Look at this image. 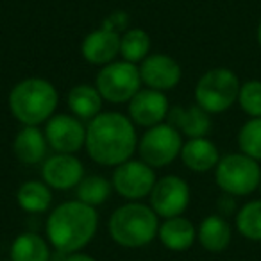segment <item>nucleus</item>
Instances as JSON below:
<instances>
[{
    "mask_svg": "<svg viewBox=\"0 0 261 261\" xmlns=\"http://www.w3.org/2000/svg\"><path fill=\"white\" fill-rule=\"evenodd\" d=\"M77 200L88 204L91 207H98L111 197L113 185L109 179H106L104 175L91 174L84 175L83 181L77 185Z\"/></svg>",
    "mask_w": 261,
    "mask_h": 261,
    "instance_id": "nucleus-25",
    "label": "nucleus"
},
{
    "mask_svg": "<svg viewBox=\"0 0 261 261\" xmlns=\"http://www.w3.org/2000/svg\"><path fill=\"white\" fill-rule=\"evenodd\" d=\"M59 93L56 86L41 77H27L11 88L8 106L11 115L22 125L40 127L56 115Z\"/></svg>",
    "mask_w": 261,
    "mask_h": 261,
    "instance_id": "nucleus-3",
    "label": "nucleus"
},
{
    "mask_svg": "<svg viewBox=\"0 0 261 261\" xmlns=\"http://www.w3.org/2000/svg\"><path fill=\"white\" fill-rule=\"evenodd\" d=\"M156 181L158 177L154 174V168L145 161L133 160V158L115 167L111 177L113 190L129 202H136L143 197H149Z\"/></svg>",
    "mask_w": 261,
    "mask_h": 261,
    "instance_id": "nucleus-9",
    "label": "nucleus"
},
{
    "mask_svg": "<svg viewBox=\"0 0 261 261\" xmlns=\"http://www.w3.org/2000/svg\"><path fill=\"white\" fill-rule=\"evenodd\" d=\"M182 143L181 133L172 123L163 122L143 130L136 152L152 168H165L181 156Z\"/></svg>",
    "mask_w": 261,
    "mask_h": 261,
    "instance_id": "nucleus-8",
    "label": "nucleus"
},
{
    "mask_svg": "<svg viewBox=\"0 0 261 261\" xmlns=\"http://www.w3.org/2000/svg\"><path fill=\"white\" fill-rule=\"evenodd\" d=\"M98 229L97 207H91L81 200H66L48 213L45 232L50 247L61 254L81 252Z\"/></svg>",
    "mask_w": 261,
    "mask_h": 261,
    "instance_id": "nucleus-2",
    "label": "nucleus"
},
{
    "mask_svg": "<svg viewBox=\"0 0 261 261\" xmlns=\"http://www.w3.org/2000/svg\"><path fill=\"white\" fill-rule=\"evenodd\" d=\"M50 243L38 232L25 231L18 234L9 249V261H50Z\"/></svg>",
    "mask_w": 261,
    "mask_h": 261,
    "instance_id": "nucleus-22",
    "label": "nucleus"
},
{
    "mask_svg": "<svg viewBox=\"0 0 261 261\" xmlns=\"http://www.w3.org/2000/svg\"><path fill=\"white\" fill-rule=\"evenodd\" d=\"M234 225L240 236L250 242H261V199L249 200L238 207Z\"/></svg>",
    "mask_w": 261,
    "mask_h": 261,
    "instance_id": "nucleus-26",
    "label": "nucleus"
},
{
    "mask_svg": "<svg viewBox=\"0 0 261 261\" xmlns=\"http://www.w3.org/2000/svg\"><path fill=\"white\" fill-rule=\"evenodd\" d=\"M243 113L249 118H259L261 116V81L250 79L242 83L238 93V102Z\"/></svg>",
    "mask_w": 261,
    "mask_h": 261,
    "instance_id": "nucleus-28",
    "label": "nucleus"
},
{
    "mask_svg": "<svg viewBox=\"0 0 261 261\" xmlns=\"http://www.w3.org/2000/svg\"><path fill=\"white\" fill-rule=\"evenodd\" d=\"M170 113V102L163 91L142 88L135 97L127 102V116L133 123L143 129H149L158 123H163Z\"/></svg>",
    "mask_w": 261,
    "mask_h": 261,
    "instance_id": "nucleus-13",
    "label": "nucleus"
},
{
    "mask_svg": "<svg viewBox=\"0 0 261 261\" xmlns=\"http://www.w3.org/2000/svg\"><path fill=\"white\" fill-rule=\"evenodd\" d=\"M213 172L215 182L222 190V193L232 197H247L259 190V161L245 156L243 152H231L222 156Z\"/></svg>",
    "mask_w": 261,
    "mask_h": 261,
    "instance_id": "nucleus-6",
    "label": "nucleus"
},
{
    "mask_svg": "<svg viewBox=\"0 0 261 261\" xmlns=\"http://www.w3.org/2000/svg\"><path fill=\"white\" fill-rule=\"evenodd\" d=\"M43 130L48 147L54 152L75 154L86 143V125L83 120L73 115L59 113V115L50 116Z\"/></svg>",
    "mask_w": 261,
    "mask_h": 261,
    "instance_id": "nucleus-11",
    "label": "nucleus"
},
{
    "mask_svg": "<svg viewBox=\"0 0 261 261\" xmlns=\"http://www.w3.org/2000/svg\"><path fill=\"white\" fill-rule=\"evenodd\" d=\"M192 192L188 182L179 175H163L156 181L149 195V206L160 218H172L185 215L188 210Z\"/></svg>",
    "mask_w": 261,
    "mask_h": 261,
    "instance_id": "nucleus-10",
    "label": "nucleus"
},
{
    "mask_svg": "<svg viewBox=\"0 0 261 261\" xmlns=\"http://www.w3.org/2000/svg\"><path fill=\"white\" fill-rule=\"evenodd\" d=\"M150 36L147 31L133 27L120 34V58L123 61L140 65L150 54Z\"/></svg>",
    "mask_w": 261,
    "mask_h": 261,
    "instance_id": "nucleus-24",
    "label": "nucleus"
},
{
    "mask_svg": "<svg viewBox=\"0 0 261 261\" xmlns=\"http://www.w3.org/2000/svg\"><path fill=\"white\" fill-rule=\"evenodd\" d=\"M181 161L190 172L195 174H206L215 170V167L220 161V152L215 142H211L207 136L204 138H188L182 143Z\"/></svg>",
    "mask_w": 261,
    "mask_h": 261,
    "instance_id": "nucleus-17",
    "label": "nucleus"
},
{
    "mask_svg": "<svg viewBox=\"0 0 261 261\" xmlns=\"http://www.w3.org/2000/svg\"><path fill=\"white\" fill-rule=\"evenodd\" d=\"M256 38H257V45L261 47V18L257 22V29H256Z\"/></svg>",
    "mask_w": 261,
    "mask_h": 261,
    "instance_id": "nucleus-32",
    "label": "nucleus"
},
{
    "mask_svg": "<svg viewBox=\"0 0 261 261\" xmlns=\"http://www.w3.org/2000/svg\"><path fill=\"white\" fill-rule=\"evenodd\" d=\"M84 177V165L75 154L54 152L41 163V181L56 192L77 188Z\"/></svg>",
    "mask_w": 261,
    "mask_h": 261,
    "instance_id": "nucleus-12",
    "label": "nucleus"
},
{
    "mask_svg": "<svg viewBox=\"0 0 261 261\" xmlns=\"http://www.w3.org/2000/svg\"><path fill=\"white\" fill-rule=\"evenodd\" d=\"M197 240L207 252H224L232 242V227L222 215H207L197 227Z\"/></svg>",
    "mask_w": 261,
    "mask_h": 261,
    "instance_id": "nucleus-20",
    "label": "nucleus"
},
{
    "mask_svg": "<svg viewBox=\"0 0 261 261\" xmlns=\"http://www.w3.org/2000/svg\"><path fill=\"white\" fill-rule=\"evenodd\" d=\"M234 199H236V197L224 193V195L218 199V215H222V217H225V218H227L229 215H236L238 207H236V200Z\"/></svg>",
    "mask_w": 261,
    "mask_h": 261,
    "instance_id": "nucleus-30",
    "label": "nucleus"
},
{
    "mask_svg": "<svg viewBox=\"0 0 261 261\" xmlns=\"http://www.w3.org/2000/svg\"><path fill=\"white\" fill-rule=\"evenodd\" d=\"M81 56L84 58V61L100 68L116 61V58L120 56V34L104 27L91 31L81 43Z\"/></svg>",
    "mask_w": 261,
    "mask_h": 261,
    "instance_id": "nucleus-15",
    "label": "nucleus"
},
{
    "mask_svg": "<svg viewBox=\"0 0 261 261\" xmlns=\"http://www.w3.org/2000/svg\"><path fill=\"white\" fill-rule=\"evenodd\" d=\"M63 261H97L93 256H90V254L86 252H73V254H65V259Z\"/></svg>",
    "mask_w": 261,
    "mask_h": 261,
    "instance_id": "nucleus-31",
    "label": "nucleus"
},
{
    "mask_svg": "<svg viewBox=\"0 0 261 261\" xmlns=\"http://www.w3.org/2000/svg\"><path fill=\"white\" fill-rule=\"evenodd\" d=\"M98 93L106 102L111 104H127L142 90V77L138 65L123 59L102 66L95 79Z\"/></svg>",
    "mask_w": 261,
    "mask_h": 261,
    "instance_id": "nucleus-7",
    "label": "nucleus"
},
{
    "mask_svg": "<svg viewBox=\"0 0 261 261\" xmlns=\"http://www.w3.org/2000/svg\"><path fill=\"white\" fill-rule=\"evenodd\" d=\"M102 27L113 33H125L129 29V15L125 11H113L111 15H108L102 22Z\"/></svg>",
    "mask_w": 261,
    "mask_h": 261,
    "instance_id": "nucleus-29",
    "label": "nucleus"
},
{
    "mask_svg": "<svg viewBox=\"0 0 261 261\" xmlns=\"http://www.w3.org/2000/svg\"><path fill=\"white\" fill-rule=\"evenodd\" d=\"M240 86L242 83L231 68L217 66L199 77L193 90V98L195 104L200 106L204 111L210 115H218L231 109L238 102Z\"/></svg>",
    "mask_w": 261,
    "mask_h": 261,
    "instance_id": "nucleus-5",
    "label": "nucleus"
},
{
    "mask_svg": "<svg viewBox=\"0 0 261 261\" xmlns=\"http://www.w3.org/2000/svg\"><path fill=\"white\" fill-rule=\"evenodd\" d=\"M240 152L261 163V116L249 118L238 130L236 136Z\"/></svg>",
    "mask_w": 261,
    "mask_h": 261,
    "instance_id": "nucleus-27",
    "label": "nucleus"
},
{
    "mask_svg": "<svg viewBox=\"0 0 261 261\" xmlns=\"http://www.w3.org/2000/svg\"><path fill=\"white\" fill-rule=\"evenodd\" d=\"M259 193H261V182H259Z\"/></svg>",
    "mask_w": 261,
    "mask_h": 261,
    "instance_id": "nucleus-33",
    "label": "nucleus"
},
{
    "mask_svg": "<svg viewBox=\"0 0 261 261\" xmlns=\"http://www.w3.org/2000/svg\"><path fill=\"white\" fill-rule=\"evenodd\" d=\"M48 142L45 136V130L34 125H22V129L16 133L13 140V152L16 160L22 165H41L47 160L48 152Z\"/></svg>",
    "mask_w": 261,
    "mask_h": 261,
    "instance_id": "nucleus-16",
    "label": "nucleus"
},
{
    "mask_svg": "<svg viewBox=\"0 0 261 261\" xmlns=\"http://www.w3.org/2000/svg\"><path fill=\"white\" fill-rule=\"evenodd\" d=\"M167 120L186 138H204L210 135L213 127L211 115L197 104L190 108H179V106L170 108Z\"/></svg>",
    "mask_w": 261,
    "mask_h": 261,
    "instance_id": "nucleus-19",
    "label": "nucleus"
},
{
    "mask_svg": "<svg viewBox=\"0 0 261 261\" xmlns=\"http://www.w3.org/2000/svg\"><path fill=\"white\" fill-rule=\"evenodd\" d=\"M160 217L149 204L125 202L116 207L108 220V232L123 249H142L158 238Z\"/></svg>",
    "mask_w": 261,
    "mask_h": 261,
    "instance_id": "nucleus-4",
    "label": "nucleus"
},
{
    "mask_svg": "<svg viewBox=\"0 0 261 261\" xmlns=\"http://www.w3.org/2000/svg\"><path fill=\"white\" fill-rule=\"evenodd\" d=\"M102 102L104 98L95 84H77L66 95L70 113L86 123L102 113Z\"/></svg>",
    "mask_w": 261,
    "mask_h": 261,
    "instance_id": "nucleus-21",
    "label": "nucleus"
},
{
    "mask_svg": "<svg viewBox=\"0 0 261 261\" xmlns=\"http://www.w3.org/2000/svg\"><path fill=\"white\" fill-rule=\"evenodd\" d=\"M136 125L127 115L106 111L86 123L88 156L102 167H118L138 150Z\"/></svg>",
    "mask_w": 261,
    "mask_h": 261,
    "instance_id": "nucleus-1",
    "label": "nucleus"
},
{
    "mask_svg": "<svg viewBox=\"0 0 261 261\" xmlns=\"http://www.w3.org/2000/svg\"><path fill=\"white\" fill-rule=\"evenodd\" d=\"M16 202L25 213L40 215L52 207V188L43 181L31 179L20 185L16 192Z\"/></svg>",
    "mask_w": 261,
    "mask_h": 261,
    "instance_id": "nucleus-23",
    "label": "nucleus"
},
{
    "mask_svg": "<svg viewBox=\"0 0 261 261\" xmlns=\"http://www.w3.org/2000/svg\"><path fill=\"white\" fill-rule=\"evenodd\" d=\"M142 84L156 91L174 90L182 79V68L168 54H149L138 65Z\"/></svg>",
    "mask_w": 261,
    "mask_h": 261,
    "instance_id": "nucleus-14",
    "label": "nucleus"
},
{
    "mask_svg": "<svg viewBox=\"0 0 261 261\" xmlns=\"http://www.w3.org/2000/svg\"><path fill=\"white\" fill-rule=\"evenodd\" d=\"M158 240L165 249L172 252H185L192 249L193 243L197 242V227L185 215L165 218L160 224Z\"/></svg>",
    "mask_w": 261,
    "mask_h": 261,
    "instance_id": "nucleus-18",
    "label": "nucleus"
}]
</instances>
